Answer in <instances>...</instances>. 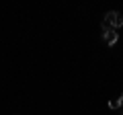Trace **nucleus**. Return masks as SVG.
I'll return each mask as SVG.
<instances>
[{
  "mask_svg": "<svg viewBox=\"0 0 123 115\" xmlns=\"http://www.w3.org/2000/svg\"><path fill=\"white\" fill-rule=\"evenodd\" d=\"M123 25V14L117 10H111L105 14V21H103V29H119Z\"/></svg>",
  "mask_w": 123,
  "mask_h": 115,
  "instance_id": "obj_1",
  "label": "nucleus"
},
{
  "mask_svg": "<svg viewBox=\"0 0 123 115\" xmlns=\"http://www.w3.org/2000/svg\"><path fill=\"white\" fill-rule=\"evenodd\" d=\"M103 39H105L107 45H115L117 39H119V35H117L115 29H103Z\"/></svg>",
  "mask_w": 123,
  "mask_h": 115,
  "instance_id": "obj_2",
  "label": "nucleus"
},
{
  "mask_svg": "<svg viewBox=\"0 0 123 115\" xmlns=\"http://www.w3.org/2000/svg\"><path fill=\"white\" fill-rule=\"evenodd\" d=\"M121 103H123V95H119L117 99H111L109 101V107L111 109H117V107H121Z\"/></svg>",
  "mask_w": 123,
  "mask_h": 115,
  "instance_id": "obj_3",
  "label": "nucleus"
}]
</instances>
